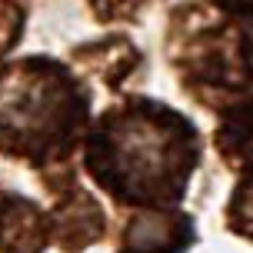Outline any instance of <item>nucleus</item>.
I'll use <instances>...</instances> for the list:
<instances>
[{
    "label": "nucleus",
    "instance_id": "f03ea898",
    "mask_svg": "<svg viewBox=\"0 0 253 253\" xmlns=\"http://www.w3.org/2000/svg\"><path fill=\"white\" fill-rule=\"evenodd\" d=\"M90 97L63 63L24 57L0 70V153L30 167L63 164L87 133Z\"/></svg>",
    "mask_w": 253,
    "mask_h": 253
},
{
    "label": "nucleus",
    "instance_id": "0eeeda50",
    "mask_svg": "<svg viewBox=\"0 0 253 253\" xmlns=\"http://www.w3.org/2000/svg\"><path fill=\"white\" fill-rule=\"evenodd\" d=\"M24 34V10L17 0H0V60L17 47Z\"/></svg>",
    "mask_w": 253,
    "mask_h": 253
},
{
    "label": "nucleus",
    "instance_id": "f257e3e1",
    "mask_svg": "<svg viewBox=\"0 0 253 253\" xmlns=\"http://www.w3.org/2000/svg\"><path fill=\"white\" fill-rule=\"evenodd\" d=\"M84 164L124 207H177L200 164V133L167 103L126 97L90 126Z\"/></svg>",
    "mask_w": 253,
    "mask_h": 253
},
{
    "label": "nucleus",
    "instance_id": "1a4fd4ad",
    "mask_svg": "<svg viewBox=\"0 0 253 253\" xmlns=\"http://www.w3.org/2000/svg\"><path fill=\"white\" fill-rule=\"evenodd\" d=\"M230 13H237V17H247L250 13V0H220Z\"/></svg>",
    "mask_w": 253,
    "mask_h": 253
},
{
    "label": "nucleus",
    "instance_id": "423d86ee",
    "mask_svg": "<svg viewBox=\"0 0 253 253\" xmlns=\"http://www.w3.org/2000/svg\"><path fill=\"white\" fill-rule=\"evenodd\" d=\"M47 243V210L13 190H0V253H43Z\"/></svg>",
    "mask_w": 253,
    "mask_h": 253
},
{
    "label": "nucleus",
    "instance_id": "39448f33",
    "mask_svg": "<svg viewBox=\"0 0 253 253\" xmlns=\"http://www.w3.org/2000/svg\"><path fill=\"white\" fill-rule=\"evenodd\" d=\"M197 240L180 207H137L126 216L117 253H187Z\"/></svg>",
    "mask_w": 253,
    "mask_h": 253
},
{
    "label": "nucleus",
    "instance_id": "6e6552de",
    "mask_svg": "<svg viewBox=\"0 0 253 253\" xmlns=\"http://www.w3.org/2000/svg\"><path fill=\"white\" fill-rule=\"evenodd\" d=\"M147 3H150V0H90V7H93V13H97L100 20H130V17H137Z\"/></svg>",
    "mask_w": 253,
    "mask_h": 253
},
{
    "label": "nucleus",
    "instance_id": "7ed1b4c3",
    "mask_svg": "<svg viewBox=\"0 0 253 253\" xmlns=\"http://www.w3.org/2000/svg\"><path fill=\"white\" fill-rule=\"evenodd\" d=\"M237 13L207 10V7H180L170 27V57L180 70L183 87H190L203 103L247 100L250 90V60H247V24L237 30Z\"/></svg>",
    "mask_w": 253,
    "mask_h": 253
},
{
    "label": "nucleus",
    "instance_id": "20e7f679",
    "mask_svg": "<svg viewBox=\"0 0 253 253\" xmlns=\"http://www.w3.org/2000/svg\"><path fill=\"white\" fill-rule=\"evenodd\" d=\"M53 190V203L47 210V230H50V243L60 250H87L90 243H97L107 233V213L100 203L90 197L87 190L77 183L74 173H63V180H47Z\"/></svg>",
    "mask_w": 253,
    "mask_h": 253
}]
</instances>
